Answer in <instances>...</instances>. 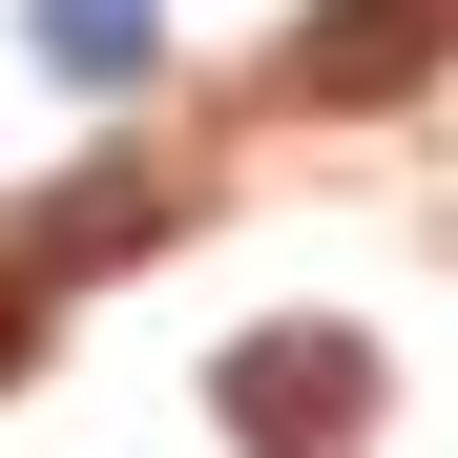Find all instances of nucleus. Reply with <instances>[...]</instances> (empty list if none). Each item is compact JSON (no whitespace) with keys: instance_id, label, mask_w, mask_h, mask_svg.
Returning a JSON list of instances; mask_svg holds the SVG:
<instances>
[{"instance_id":"nucleus-2","label":"nucleus","mask_w":458,"mask_h":458,"mask_svg":"<svg viewBox=\"0 0 458 458\" xmlns=\"http://www.w3.org/2000/svg\"><path fill=\"white\" fill-rule=\"evenodd\" d=\"M437 63V0H313V21H292V84L313 105H396Z\"/></svg>"},{"instance_id":"nucleus-1","label":"nucleus","mask_w":458,"mask_h":458,"mask_svg":"<svg viewBox=\"0 0 458 458\" xmlns=\"http://www.w3.org/2000/svg\"><path fill=\"white\" fill-rule=\"evenodd\" d=\"M208 417H229V458H354V437H375V334H354V313H271V334H229Z\"/></svg>"},{"instance_id":"nucleus-3","label":"nucleus","mask_w":458,"mask_h":458,"mask_svg":"<svg viewBox=\"0 0 458 458\" xmlns=\"http://www.w3.org/2000/svg\"><path fill=\"white\" fill-rule=\"evenodd\" d=\"M146 42H167L146 0H42V63L63 84H146Z\"/></svg>"},{"instance_id":"nucleus-4","label":"nucleus","mask_w":458,"mask_h":458,"mask_svg":"<svg viewBox=\"0 0 458 458\" xmlns=\"http://www.w3.org/2000/svg\"><path fill=\"white\" fill-rule=\"evenodd\" d=\"M146 229H167V188H146V167H125V188H63V229H42L21 271H105V250H146Z\"/></svg>"},{"instance_id":"nucleus-5","label":"nucleus","mask_w":458,"mask_h":458,"mask_svg":"<svg viewBox=\"0 0 458 458\" xmlns=\"http://www.w3.org/2000/svg\"><path fill=\"white\" fill-rule=\"evenodd\" d=\"M0 375H42V271H0Z\"/></svg>"}]
</instances>
